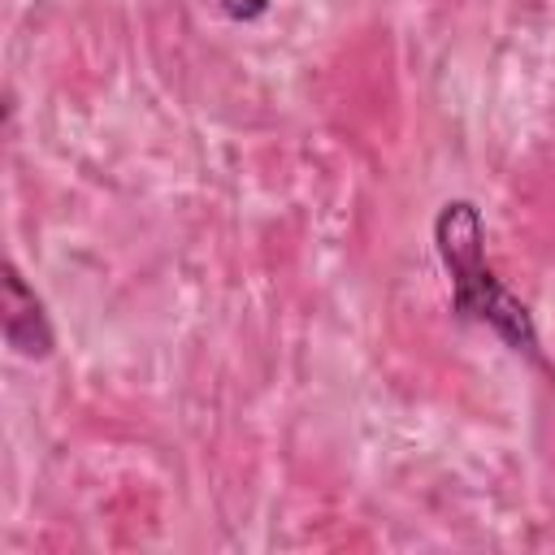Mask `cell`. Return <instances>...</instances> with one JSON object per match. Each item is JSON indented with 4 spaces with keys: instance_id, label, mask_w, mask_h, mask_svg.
Returning a JSON list of instances; mask_svg holds the SVG:
<instances>
[{
    "instance_id": "1",
    "label": "cell",
    "mask_w": 555,
    "mask_h": 555,
    "mask_svg": "<svg viewBox=\"0 0 555 555\" xmlns=\"http://www.w3.org/2000/svg\"><path fill=\"white\" fill-rule=\"evenodd\" d=\"M434 243H438V256L451 273L455 312L468 317V321L490 325L512 351H525V356L538 360V330H533L529 308L486 264V247H481L486 225H481L477 204H468V199L442 204V212L434 217Z\"/></svg>"
},
{
    "instance_id": "2",
    "label": "cell",
    "mask_w": 555,
    "mask_h": 555,
    "mask_svg": "<svg viewBox=\"0 0 555 555\" xmlns=\"http://www.w3.org/2000/svg\"><path fill=\"white\" fill-rule=\"evenodd\" d=\"M4 343L26 356V360H43L52 351V325H48V312L39 304V295L26 286V278L17 273V264L9 260L4 264Z\"/></svg>"
},
{
    "instance_id": "3",
    "label": "cell",
    "mask_w": 555,
    "mask_h": 555,
    "mask_svg": "<svg viewBox=\"0 0 555 555\" xmlns=\"http://www.w3.org/2000/svg\"><path fill=\"white\" fill-rule=\"evenodd\" d=\"M217 4H221V13L234 17V22H251V17H260V13L269 9V0H217Z\"/></svg>"
}]
</instances>
